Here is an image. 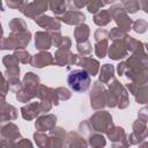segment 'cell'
I'll list each match as a JSON object with an SVG mask.
<instances>
[{"label":"cell","instance_id":"obj_17","mask_svg":"<svg viewBox=\"0 0 148 148\" xmlns=\"http://www.w3.org/2000/svg\"><path fill=\"white\" fill-rule=\"evenodd\" d=\"M89 32H90V30H89L88 25H80L74 30V37L77 43H82V42L88 40Z\"/></svg>","mask_w":148,"mask_h":148},{"label":"cell","instance_id":"obj_24","mask_svg":"<svg viewBox=\"0 0 148 148\" xmlns=\"http://www.w3.org/2000/svg\"><path fill=\"white\" fill-rule=\"evenodd\" d=\"M103 5H104V2L102 0H90V2L88 5V10H89V13L95 14L103 7Z\"/></svg>","mask_w":148,"mask_h":148},{"label":"cell","instance_id":"obj_32","mask_svg":"<svg viewBox=\"0 0 148 148\" xmlns=\"http://www.w3.org/2000/svg\"><path fill=\"white\" fill-rule=\"evenodd\" d=\"M106 35H108V31H106V30H104V29H98V30L95 32V39H96L97 42L101 40V39H105Z\"/></svg>","mask_w":148,"mask_h":148},{"label":"cell","instance_id":"obj_1","mask_svg":"<svg viewBox=\"0 0 148 148\" xmlns=\"http://www.w3.org/2000/svg\"><path fill=\"white\" fill-rule=\"evenodd\" d=\"M39 86V77L34 73H27L23 80V89L17 91V99L21 102H28L32 97L37 96V90Z\"/></svg>","mask_w":148,"mask_h":148},{"label":"cell","instance_id":"obj_16","mask_svg":"<svg viewBox=\"0 0 148 148\" xmlns=\"http://www.w3.org/2000/svg\"><path fill=\"white\" fill-rule=\"evenodd\" d=\"M17 136H20V131L14 124H9V125L0 128V138L1 139L2 138H6V139L9 138V139L14 140Z\"/></svg>","mask_w":148,"mask_h":148},{"label":"cell","instance_id":"obj_11","mask_svg":"<svg viewBox=\"0 0 148 148\" xmlns=\"http://www.w3.org/2000/svg\"><path fill=\"white\" fill-rule=\"evenodd\" d=\"M34 67H37V68H42L44 66H49L53 62V58L50 53H46V52H40L34 57L30 58V61H29Z\"/></svg>","mask_w":148,"mask_h":148},{"label":"cell","instance_id":"obj_12","mask_svg":"<svg viewBox=\"0 0 148 148\" xmlns=\"http://www.w3.org/2000/svg\"><path fill=\"white\" fill-rule=\"evenodd\" d=\"M61 20L67 24H81L82 22H84L86 16L79 10H69L62 14Z\"/></svg>","mask_w":148,"mask_h":148},{"label":"cell","instance_id":"obj_3","mask_svg":"<svg viewBox=\"0 0 148 148\" xmlns=\"http://www.w3.org/2000/svg\"><path fill=\"white\" fill-rule=\"evenodd\" d=\"M109 14L111 17L114 18V21L117 22L118 25H120V29L124 31H127L131 29V24H132V20L128 18L126 12L124 10L123 7H120V5H116L113 7L110 8Z\"/></svg>","mask_w":148,"mask_h":148},{"label":"cell","instance_id":"obj_35","mask_svg":"<svg viewBox=\"0 0 148 148\" xmlns=\"http://www.w3.org/2000/svg\"><path fill=\"white\" fill-rule=\"evenodd\" d=\"M114 0H104V3H111V2H113Z\"/></svg>","mask_w":148,"mask_h":148},{"label":"cell","instance_id":"obj_5","mask_svg":"<svg viewBox=\"0 0 148 148\" xmlns=\"http://www.w3.org/2000/svg\"><path fill=\"white\" fill-rule=\"evenodd\" d=\"M90 101H91V106L95 110L102 109L105 105L104 102H106V91L99 82H95L90 94Z\"/></svg>","mask_w":148,"mask_h":148},{"label":"cell","instance_id":"obj_36","mask_svg":"<svg viewBox=\"0 0 148 148\" xmlns=\"http://www.w3.org/2000/svg\"><path fill=\"white\" fill-rule=\"evenodd\" d=\"M0 10H2V6H1V1H0Z\"/></svg>","mask_w":148,"mask_h":148},{"label":"cell","instance_id":"obj_26","mask_svg":"<svg viewBox=\"0 0 148 148\" xmlns=\"http://www.w3.org/2000/svg\"><path fill=\"white\" fill-rule=\"evenodd\" d=\"M7 90H8V84L6 83V80L2 75V73H0V97L5 98Z\"/></svg>","mask_w":148,"mask_h":148},{"label":"cell","instance_id":"obj_22","mask_svg":"<svg viewBox=\"0 0 148 148\" xmlns=\"http://www.w3.org/2000/svg\"><path fill=\"white\" fill-rule=\"evenodd\" d=\"M3 65L7 67V68H17L18 66V59L16 58L15 54H12V56H6L3 58Z\"/></svg>","mask_w":148,"mask_h":148},{"label":"cell","instance_id":"obj_15","mask_svg":"<svg viewBox=\"0 0 148 148\" xmlns=\"http://www.w3.org/2000/svg\"><path fill=\"white\" fill-rule=\"evenodd\" d=\"M52 45V36L49 32L36 34V47L38 50H46Z\"/></svg>","mask_w":148,"mask_h":148},{"label":"cell","instance_id":"obj_25","mask_svg":"<svg viewBox=\"0 0 148 148\" xmlns=\"http://www.w3.org/2000/svg\"><path fill=\"white\" fill-rule=\"evenodd\" d=\"M127 35L125 34V31H123L120 28H114L110 31V38L116 40V39H123V38H126Z\"/></svg>","mask_w":148,"mask_h":148},{"label":"cell","instance_id":"obj_21","mask_svg":"<svg viewBox=\"0 0 148 148\" xmlns=\"http://www.w3.org/2000/svg\"><path fill=\"white\" fill-rule=\"evenodd\" d=\"M106 51H108V40H106V38L98 40L95 45V53L97 54V57L98 58L105 57Z\"/></svg>","mask_w":148,"mask_h":148},{"label":"cell","instance_id":"obj_8","mask_svg":"<svg viewBox=\"0 0 148 148\" xmlns=\"http://www.w3.org/2000/svg\"><path fill=\"white\" fill-rule=\"evenodd\" d=\"M77 56L69 52L67 49H60L56 53V62L58 66H65V65H73L76 64Z\"/></svg>","mask_w":148,"mask_h":148},{"label":"cell","instance_id":"obj_29","mask_svg":"<svg viewBox=\"0 0 148 148\" xmlns=\"http://www.w3.org/2000/svg\"><path fill=\"white\" fill-rule=\"evenodd\" d=\"M27 0H7V5L10 7V8H18L21 9Z\"/></svg>","mask_w":148,"mask_h":148},{"label":"cell","instance_id":"obj_23","mask_svg":"<svg viewBox=\"0 0 148 148\" xmlns=\"http://www.w3.org/2000/svg\"><path fill=\"white\" fill-rule=\"evenodd\" d=\"M92 47H91V44L86 40V42H82V43H77V51L80 54H83V56H87L91 52Z\"/></svg>","mask_w":148,"mask_h":148},{"label":"cell","instance_id":"obj_27","mask_svg":"<svg viewBox=\"0 0 148 148\" xmlns=\"http://www.w3.org/2000/svg\"><path fill=\"white\" fill-rule=\"evenodd\" d=\"M14 54L16 56V58L18 59V61H22V62H28V61H30V54H29L28 52L23 51V50H20V51H17V52H15Z\"/></svg>","mask_w":148,"mask_h":148},{"label":"cell","instance_id":"obj_7","mask_svg":"<svg viewBox=\"0 0 148 148\" xmlns=\"http://www.w3.org/2000/svg\"><path fill=\"white\" fill-rule=\"evenodd\" d=\"M125 39L126 38L113 40V44H112V46L110 47V51H109V57L111 59L119 60V59L126 57V54H127V46H126Z\"/></svg>","mask_w":148,"mask_h":148},{"label":"cell","instance_id":"obj_14","mask_svg":"<svg viewBox=\"0 0 148 148\" xmlns=\"http://www.w3.org/2000/svg\"><path fill=\"white\" fill-rule=\"evenodd\" d=\"M56 120H57V118L54 116H52V114L42 117V118H39L36 121V128H38V131H50V130H53V127L56 125Z\"/></svg>","mask_w":148,"mask_h":148},{"label":"cell","instance_id":"obj_9","mask_svg":"<svg viewBox=\"0 0 148 148\" xmlns=\"http://www.w3.org/2000/svg\"><path fill=\"white\" fill-rule=\"evenodd\" d=\"M76 65L79 66H82L83 69L89 74V75H96L97 74V71H98V61L91 59V58H88V57H79L76 58Z\"/></svg>","mask_w":148,"mask_h":148},{"label":"cell","instance_id":"obj_34","mask_svg":"<svg viewBox=\"0 0 148 148\" xmlns=\"http://www.w3.org/2000/svg\"><path fill=\"white\" fill-rule=\"evenodd\" d=\"M2 39V29H1V24H0V42Z\"/></svg>","mask_w":148,"mask_h":148},{"label":"cell","instance_id":"obj_13","mask_svg":"<svg viewBox=\"0 0 148 148\" xmlns=\"http://www.w3.org/2000/svg\"><path fill=\"white\" fill-rule=\"evenodd\" d=\"M36 22L38 25H40L42 28L44 29H49V30H59L60 28V22L53 17H50V16H44V15H40L36 18Z\"/></svg>","mask_w":148,"mask_h":148},{"label":"cell","instance_id":"obj_4","mask_svg":"<svg viewBox=\"0 0 148 148\" xmlns=\"http://www.w3.org/2000/svg\"><path fill=\"white\" fill-rule=\"evenodd\" d=\"M91 126L98 132H108L110 126H112V118L108 112L99 111L95 113L90 119Z\"/></svg>","mask_w":148,"mask_h":148},{"label":"cell","instance_id":"obj_30","mask_svg":"<svg viewBox=\"0 0 148 148\" xmlns=\"http://www.w3.org/2000/svg\"><path fill=\"white\" fill-rule=\"evenodd\" d=\"M56 91H57L59 99H68L71 97V92L65 88H58Z\"/></svg>","mask_w":148,"mask_h":148},{"label":"cell","instance_id":"obj_19","mask_svg":"<svg viewBox=\"0 0 148 148\" xmlns=\"http://www.w3.org/2000/svg\"><path fill=\"white\" fill-rule=\"evenodd\" d=\"M113 66L112 65H109V64H105L102 69H101V76H99V80L103 82V83H106L110 81V79H112L113 76Z\"/></svg>","mask_w":148,"mask_h":148},{"label":"cell","instance_id":"obj_31","mask_svg":"<svg viewBox=\"0 0 148 148\" xmlns=\"http://www.w3.org/2000/svg\"><path fill=\"white\" fill-rule=\"evenodd\" d=\"M90 145L91 146H104L105 145L104 138L102 135H94L90 140Z\"/></svg>","mask_w":148,"mask_h":148},{"label":"cell","instance_id":"obj_2","mask_svg":"<svg viewBox=\"0 0 148 148\" xmlns=\"http://www.w3.org/2000/svg\"><path fill=\"white\" fill-rule=\"evenodd\" d=\"M67 81H68L69 87L77 92L86 91L90 86L89 74L84 69H75L71 72L67 77Z\"/></svg>","mask_w":148,"mask_h":148},{"label":"cell","instance_id":"obj_18","mask_svg":"<svg viewBox=\"0 0 148 148\" xmlns=\"http://www.w3.org/2000/svg\"><path fill=\"white\" fill-rule=\"evenodd\" d=\"M66 0H50V8L54 14L61 15L66 10Z\"/></svg>","mask_w":148,"mask_h":148},{"label":"cell","instance_id":"obj_28","mask_svg":"<svg viewBox=\"0 0 148 148\" xmlns=\"http://www.w3.org/2000/svg\"><path fill=\"white\" fill-rule=\"evenodd\" d=\"M134 30L136 32H145L146 31V28H147V22L143 21V20H138L134 22Z\"/></svg>","mask_w":148,"mask_h":148},{"label":"cell","instance_id":"obj_10","mask_svg":"<svg viewBox=\"0 0 148 148\" xmlns=\"http://www.w3.org/2000/svg\"><path fill=\"white\" fill-rule=\"evenodd\" d=\"M21 111H22L23 118L27 119V120H30V119L37 117L42 112H45L42 103H31V104H28L27 106H23L21 109Z\"/></svg>","mask_w":148,"mask_h":148},{"label":"cell","instance_id":"obj_20","mask_svg":"<svg viewBox=\"0 0 148 148\" xmlns=\"http://www.w3.org/2000/svg\"><path fill=\"white\" fill-rule=\"evenodd\" d=\"M110 20H111V16H110V14H109L108 10H102L98 14H96L95 17H94L95 23L97 25H102V27L105 25V24H108L110 22Z\"/></svg>","mask_w":148,"mask_h":148},{"label":"cell","instance_id":"obj_6","mask_svg":"<svg viewBox=\"0 0 148 148\" xmlns=\"http://www.w3.org/2000/svg\"><path fill=\"white\" fill-rule=\"evenodd\" d=\"M47 2L49 0H34L31 3L24 5L20 10L29 17H35L36 15L43 13L47 8Z\"/></svg>","mask_w":148,"mask_h":148},{"label":"cell","instance_id":"obj_33","mask_svg":"<svg viewBox=\"0 0 148 148\" xmlns=\"http://www.w3.org/2000/svg\"><path fill=\"white\" fill-rule=\"evenodd\" d=\"M90 0H72V5L74 6V8L76 9H80L82 8L83 6H86Z\"/></svg>","mask_w":148,"mask_h":148}]
</instances>
